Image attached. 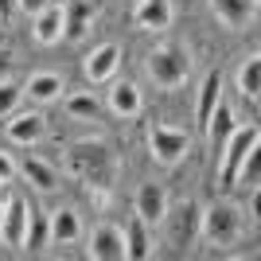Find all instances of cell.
<instances>
[{
	"label": "cell",
	"mask_w": 261,
	"mask_h": 261,
	"mask_svg": "<svg viewBox=\"0 0 261 261\" xmlns=\"http://www.w3.org/2000/svg\"><path fill=\"white\" fill-rule=\"evenodd\" d=\"M66 172L78 175L86 187H101L106 191L117 175V164H113V152H109L106 141H74L66 148Z\"/></svg>",
	"instance_id": "obj_1"
},
{
	"label": "cell",
	"mask_w": 261,
	"mask_h": 261,
	"mask_svg": "<svg viewBox=\"0 0 261 261\" xmlns=\"http://www.w3.org/2000/svg\"><path fill=\"white\" fill-rule=\"evenodd\" d=\"M144 70H148V78H152L160 90H175L184 86L187 74H191V55H187L184 43H160L148 51V63H144Z\"/></svg>",
	"instance_id": "obj_2"
},
{
	"label": "cell",
	"mask_w": 261,
	"mask_h": 261,
	"mask_svg": "<svg viewBox=\"0 0 261 261\" xmlns=\"http://www.w3.org/2000/svg\"><path fill=\"white\" fill-rule=\"evenodd\" d=\"M199 230H203V238H207L211 246H234V242L242 238V230H246L242 207L230 203V199L211 203V207L199 215Z\"/></svg>",
	"instance_id": "obj_3"
},
{
	"label": "cell",
	"mask_w": 261,
	"mask_h": 261,
	"mask_svg": "<svg viewBox=\"0 0 261 261\" xmlns=\"http://www.w3.org/2000/svg\"><path fill=\"white\" fill-rule=\"evenodd\" d=\"M257 125H234V133L226 137L222 152H218V187L222 191H234V179H238V168L246 160L250 148H257Z\"/></svg>",
	"instance_id": "obj_4"
},
{
	"label": "cell",
	"mask_w": 261,
	"mask_h": 261,
	"mask_svg": "<svg viewBox=\"0 0 261 261\" xmlns=\"http://www.w3.org/2000/svg\"><path fill=\"white\" fill-rule=\"evenodd\" d=\"M199 203L195 199H179V203H168V211H164V234H168V246H175V250H187L191 242L199 238Z\"/></svg>",
	"instance_id": "obj_5"
},
{
	"label": "cell",
	"mask_w": 261,
	"mask_h": 261,
	"mask_svg": "<svg viewBox=\"0 0 261 261\" xmlns=\"http://www.w3.org/2000/svg\"><path fill=\"white\" fill-rule=\"evenodd\" d=\"M148 152H152L156 164L175 168V164L191 152V137H187L184 129H172V125H152V129H148Z\"/></svg>",
	"instance_id": "obj_6"
},
{
	"label": "cell",
	"mask_w": 261,
	"mask_h": 261,
	"mask_svg": "<svg viewBox=\"0 0 261 261\" xmlns=\"http://www.w3.org/2000/svg\"><path fill=\"white\" fill-rule=\"evenodd\" d=\"M32 215H35V207L23 195H8V199H4V211H0V242L12 246V250H23Z\"/></svg>",
	"instance_id": "obj_7"
},
{
	"label": "cell",
	"mask_w": 261,
	"mask_h": 261,
	"mask_svg": "<svg viewBox=\"0 0 261 261\" xmlns=\"http://www.w3.org/2000/svg\"><path fill=\"white\" fill-rule=\"evenodd\" d=\"M117 66H121V47L117 43H98L82 59V74H86L90 86H106V82L117 78Z\"/></svg>",
	"instance_id": "obj_8"
},
{
	"label": "cell",
	"mask_w": 261,
	"mask_h": 261,
	"mask_svg": "<svg viewBox=\"0 0 261 261\" xmlns=\"http://www.w3.org/2000/svg\"><path fill=\"white\" fill-rule=\"evenodd\" d=\"M90 257L94 261H125V230L113 222H101L90 234Z\"/></svg>",
	"instance_id": "obj_9"
},
{
	"label": "cell",
	"mask_w": 261,
	"mask_h": 261,
	"mask_svg": "<svg viewBox=\"0 0 261 261\" xmlns=\"http://www.w3.org/2000/svg\"><path fill=\"white\" fill-rule=\"evenodd\" d=\"M43 137H47V117L39 109L12 113V121H8V141L12 144H39Z\"/></svg>",
	"instance_id": "obj_10"
},
{
	"label": "cell",
	"mask_w": 261,
	"mask_h": 261,
	"mask_svg": "<svg viewBox=\"0 0 261 261\" xmlns=\"http://www.w3.org/2000/svg\"><path fill=\"white\" fill-rule=\"evenodd\" d=\"M172 0H137L133 4V20L144 32H168L172 28Z\"/></svg>",
	"instance_id": "obj_11"
},
{
	"label": "cell",
	"mask_w": 261,
	"mask_h": 261,
	"mask_svg": "<svg viewBox=\"0 0 261 261\" xmlns=\"http://www.w3.org/2000/svg\"><path fill=\"white\" fill-rule=\"evenodd\" d=\"M211 8L230 32H246L257 16V0H211Z\"/></svg>",
	"instance_id": "obj_12"
},
{
	"label": "cell",
	"mask_w": 261,
	"mask_h": 261,
	"mask_svg": "<svg viewBox=\"0 0 261 261\" xmlns=\"http://www.w3.org/2000/svg\"><path fill=\"white\" fill-rule=\"evenodd\" d=\"M133 203H137V218H144L148 226H160L164 211H168V191L160 184H141Z\"/></svg>",
	"instance_id": "obj_13"
},
{
	"label": "cell",
	"mask_w": 261,
	"mask_h": 261,
	"mask_svg": "<svg viewBox=\"0 0 261 261\" xmlns=\"http://www.w3.org/2000/svg\"><path fill=\"white\" fill-rule=\"evenodd\" d=\"M47 230H51L55 246H70V242L82 238V218H78L74 207H59V211H51V218H47Z\"/></svg>",
	"instance_id": "obj_14"
},
{
	"label": "cell",
	"mask_w": 261,
	"mask_h": 261,
	"mask_svg": "<svg viewBox=\"0 0 261 261\" xmlns=\"http://www.w3.org/2000/svg\"><path fill=\"white\" fill-rule=\"evenodd\" d=\"M32 20H35V28H32V32H35V43L51 47V43L63 39V4H59V0H51L43 12H35Z\"/></svg>",
	"instance_id": "obj_15"
},
{
	"label": "cell",
	"mask_w": 261,
	"mask_h": 261,
	"mask_svg": "<svg viewBox=\"0 0 261 261\" xmlns=\"http://www.w3.org/2000/svg\"><path fill=\"white\" fill-rule=\"evenodd\" d=\"M109 109L117 113V117H141V109H144V98H141V90L133 86V82H109Z\"/></svg>",
	"instance_id": "obj_16"
},
{
	"label": "cell",
	"mask_w": 261,
	"mask_h": 261,
	"mask_svg": "<svg viewBox=\"0 0 261 261\" xmlns=\"http://www.w3.org/2000/svg\"><path fill=\"white\" fill-rule=\"evenodd\" d=\"M234 125H238V121H234V109H230L226 101H218L215 113H211L207 125H203V129H207V144H211V152H215V156L222 152V144H226V137L234 133Z\"/></svg>",
	"instance_id": "obj_17"
},
{
	"label": "cell",
	"mask_w": 261,
	"mask_h": 261,
	"mask_svg": "<svg viewBox=\"0 0 261 261\" xmlns=\"http://www.w3.org/2000/svg\"><path fill=\"white\" fill-rule=\"evenodd\" d=\"M94 20V0H63V39H78Z\"/></svg>",
	"instance_id": "obj_18"
},
{
	"label": "cell",
	"mask_w": 261,
	"mask_h": 261,
	"mask_svg": "<svg viewBox=\"0 0 261 261\" xmlns=\"http://www.w3.org/2000/svg\"><path fill=\"white\" fill-rule=\"evenodd\" d=\"M23 94L32 101H55L59 94H63V78L55 74V70H39V74H32L28 82H23Z\"/></svg>",
	"instance_id": "obj_19"
},
{
	"label": "cell",
	"mask_w": 261,
	"mask_h": 261,
	"mask_svg": "<svg viewBox=\"0 0 261 261\" xmlns=\"http://www.w3.org/2000/svg\"><path fill=\"white\" fill-rule=\"evenodd\" d=\"M222 101V70H211L199 86V101H195V113H199V125H207V117L215 113V106Z\"/></svg>",
	"instance_id": "obj_20"
},
{
	"label": "cell",
	"mask_w": 261,
	"mask_h": 261,
	"mask_svg": "<svg viewBox=\"0 0 261 261\" xmlns=\"http://www.w3.org/2000/svg\"><path fill=\"white\" fill-rule=\"evenodd\" d=\"M148 253H152V242H148V222H144V218H133L129 226H125V257L144 261Z\"/></svg>",
	"instance_id": "obj_21"
},
{
	"label": "cell",
	"mask_w": 261,
	"mask_h": 261,
	"mask_svg": "<svg viewBox=\"0 0 261 261\" xmlns=\"http://www.w3.org/2000/svg\"><path fill=\"white\" fill-rule=\"evenodd\" d=\"M238 90H242V98H250L257 106V98H261V59L257 55H250L238 66Z\"/></svg>",
	"instance_id": "obj_22"
},
{
	"label": "cell",
	"mask_w": 261,
	"mask_h": 261,
	"mask_svg": "<svg viewBox=\"0 0 261 261\" xmlns=\"http://www.w3.org/2000/svg\"><path fill=\"white\" fill-rule=\"evenodd\" d=\"M66 113L78 121H98L101 117V101L90 94V90H74V94H66Z\"/></svg>",
	"instance_id": "obj_23"
},
{
	"label": "cell",
	"mask_w": 261,
	"mask_h": 261,
	"mask_svg": "<svg viewBox=\"0 0 261 261\" xmlns=\"http://www.w3.org/2000/svg\"><path fill=\"white\" fill-rule=\"evenodd\" d=\"M23 175H28V184H35L39 191H55L59 187V172H55L51 164H43V160H23V168H20Z\"/></svg>",
	"instance_id": "obj_24"
},
{
	"label": "cell",
	"mask_w": 261,
	"mask_h": 261,
	"mask_svg": "<svg viewBox=\"0 0 261 261\" xmlns=\"http://www.w3.org/2000/svg\"><path fill=\"white\" fill-rule=\"evenodd\" d=\"M23 98V86L20 82H12V78H0V117H12L16 106Z\"/></svg>",
	"instance_id": "obj_25"
},
{
	"label": "cell",
	"mask_w": 261,
	"mask_h": 261,
	"mask_svg": "<svg viewBox=\"0 0 261 261\" xmlns=\"http://www.w3.org/2000/svg\"><path fill=\"white\" fill-rule=\"evenodd\" d=\"M47 238H51V230H47V218L35 211V215H32V226H28V238H23V250H43Z\"/></svg>",
	"instance_id": "obj_26"
},
{
	"label": "cell",
	"mask_w": 261,
	"mask_h": 261,
	"mask_svg": "<svg viewBox=\"0 0 261 261\" xmlns=\"http://www.w3.org/2000/svg\"><path fill=\"white\" fill-rule=\"evenodd\" d=\"M234 187H257V148H250L246 152V160H242V168H238V179H234Z\"/></svg>",
	"instance_id": "obj_27"
},
{
	"label": "cell",
	"mask_w": 261,
	"mask_h": 261,
	"mask_svg": "<svg viewBox=\"0 0 261 261\" xmlns=\"http://www.w3.org/2000/svg\"><path fill=\"white\" fill-rule=\"evenodd\" d=\"M20 172V168H16V160H12L8 152H0V187L4 184H12V175Z\"/></svg>",
	"instance_id": "obj_28"
},
{
	"label": "cell",
	"mask_w": 261,
	"mask_h": 261,
	"mask_svg": "<svg viewBox=\"0 0 261 261\" xmlns=\"http://www.w3.org/2000/svg\"><path fill=\"white\" fill-rule=\"evenodd\" d=\"M16 4H20V8L28 12V16H35V12H43L47 4H51V0H16Z\"/></svg>",
	"instance_id": "obj_29"
},
{
	"label": "cell",
	"mask_w": 261,
	"mask_h": 261,
	"mask_svg": "<svg viewBox=\"0 0 261 261\" xmlns=\"http://www.w3.org/2000/svg\"><path fill=\"white\" fill-rule=\"evenodd\" d=\"M16 8H20L16 0H0V23H8L12 16H16Z\"/></svg>",
	"instance_id": "obj_30"
},
{
	"label": "cell",
	"mask_w": 261,
	"mask_h": 261,
	"mask_svg": "<svg viewBox=\"0 0 261 261\" xmlns=\"http://www.w3.org/2000/svg\"><path fill=\"white\" fill-rule=\"evenodd\" d=\"M8 70H12V55L0 51V78H8Z\"/></svg>",
	"instance_id": "obj_31"
},
{
	"label": "cell",
	"mask_w": 261,
	"mask_h": 261,
	"mask_svg": "<svg viewBox=\"0 0 261 261\" xmlns=\"http://www.w3.org/2000/svg\"><path fill=\"white\" fill-rule=\"evenodd\" d=\"M125 4H129V8H133V4H137V0H125Z\"/></svg>",
	"instance_id": "obj_32"
},
{
	"label": "cell",
	"mask_w": 261,
	"mask_h": 261,
	"mask_svg": "<svg viewBox=\"0 0 261 261\" xmlns=\"http://www.w3.org/2000/svg\"><path fill=\"white\" fill-rule=\"evenodd\" d=\"M0 211H4V199H0Z\"/></svg>",
	"instance_id": "obj_33"
}]
</instances>
